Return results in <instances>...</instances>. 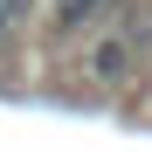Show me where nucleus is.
Returning a JSON list of instances; mask_svg holds the SVG:
<instances>
[{
	"label": "nucleus",
	"instance_id": "f257e3e1",
	"mask_svg": "<svg viewBox=\"0 0 152 152\" xmlns=\"http://www.w3.org/2000/svg\"><path fill=\"white\" fill-rule=\"evenodd\" d=\"M28 28V0H0V42H14Z\"/></svg>",
	"mask_w": 152,
	"mask_h": 152
},
{
	"label": "nucleus",
	"instance_id": "f03ea898",
	"mask_svg": "<svg viewBox=\"0 0 152 152\" xmlns=\"http://www.w3.org/2000/svg\"><path fill=\"white\" fill-rule=\"evenodd\" d=\"M90 14H104V0H62V14H56V21H62V28H83Z\"/></svg>",
	"mask_w": 152,
	"mask_h": 152
}]
</instances>
